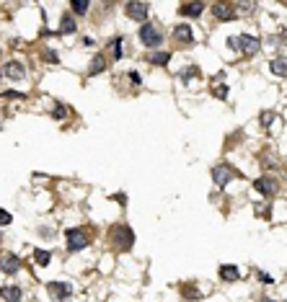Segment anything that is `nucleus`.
I'll return each mask as SVG.
<instances>
[{"label":"nucleus","mask_w":287,"mask_h":302,"mask_svg":"<svg viewBox=\"0 0 287 302\" xmlns=\"http://www.w3.org/2000/svg\"><path fill=\"white\" fill-rule=\"evenodd\" d=\"M109 240L116 251H130L134 245V233L130 225H114L111 233H109Z\"/></svg>","instance_id":"obj_1"},{"label":"nucleus","mask_w":287,"mask_h":302,"mask_svg":"<svg viewBox=\"0 0 287 302\" xmlns=\"http://www.w3.org/2000/svg\"><path fill=\"white\" fill-rule=\"evenodd\" d=\"M137 36H140L142 47H148V49H158L160 44H163V31H160L153 21L140 23V34Z\"/></svg>","instance_id":"obj_2"},{"label":"nucleus","mask_w":287,"mask_h":302,"mask_svg":"<svg viewBox=\"0 0 287 302\" xmlns=\"http://www.w3.org/2000/svg\"><path fill=\"white\" fill-rule=\"evenodd\" d=\"M65 240H67V251L70 253H78L88 245V233L83 227H67L65 230Z\"/></svg>","instance_id":"obj_3"},{"label":"nucleus","mask_w":287,"mask_h":302,"mask_svg":"<svg viewBox=\"0 0 287 302\" xmlns=\"http://www.w3.org/2000/svg\"><path fill=\"white\" fill-rule=\"evenodd\" d=\"M21 266H23V261L16 253H11V251L0 253V271H3V274H19Z\"/></svg>","instance_id":"obj_4"},{"label":"nucleus","mask_w":287,"mask_h":302,"mask_svg":"<svg viewBox=\"0 0 287 302\" xmlns=\"http://www.w3.org/2000/svg\"><path fill=\"white\" fill-rule=\"evenodd\" d=\"M238 49L243 54H259L262 52V39L254 34H241L238 36Z\"/></svg>","instance_id":"obj_5"},{"label":"nucleus","mask_w":287,"mask_h":302,"mask_svg":"<svg viewBox=\"0 0 287 302\" xmlns=\"http://www.w3.org/2000/svg\"><path fill=\"white\" fill-rule=\"evenodd\" d=\"M124 13H127L132 21L145 23L148 16H150V5L148 3H127V5H124Z\"/></svg>","instance_id":"obj_6"},{"label":"nucleus","mask_w":287,"mask_h":302,"mask_svg":"<svg viewBox=\"0 0 287 302\" xmlns=\"http://www.w3.org/2000/svg\"><path fill=\"white\" fill-rule=\"evenodd\" d=\"M47 292H49V297L65 302L70 295H73V284H70V281H49V284H47Z\"/></svg>","instance_id":"obj_7"},{"label":"nucleus","mask_w":287,"mask_h":302,"mask_svg":"<svg viewBox=\"0 0 287 302\" xmlns=\"http://www.w3.org/2000/svg\"><path fill=\"white\" fill-rule=\"evenodd\" d=\"M233 176H236V173H233L230 166H225V163H218V166L212 168V178H215V184H218L220 189H225L233 181Z\"/></svg>","instance_id":"obj_8"},{"label":"nucleus","mask_w":287,"mask_h":302,"mask_svg":"<svg viewBox=\"0 0 287 302\" xmlns=\"http://www.w3.org/2000/svg\"><path fill=\"white\" fill-rule=\"evenodd\" d=\"M254 189L259 191V194H264V196H274L280 186H277V181L272 176H262V178L254 181Z\"/></svg>","instance_id":"obj_9"},{"label":"nucleus","mask_w":287,"mask_h":302,"mask_svg":"<svg viewBox=\"0 0 287 302\" xmlns=\"http://www.w3.org/2000/svg\"><path fill=\"white\" fill-rule=\"evenodd\" d=\"M171 36H174L176 42H181V44H192L194 42V29H192L189 23H176Z\"/></svg>","instance_id":"obj_10"},{"label":"nucleus","mask_w":287,"mask_h":302,"mask_svg":"<svg viewBox=\"0 0 287 302\" xmlns=\"http://www.w3.org/2000/svg\"><path fill=\"white\" fill-rule=\"evenodd\" d=\"M0 297L5 302H21L23 300V287L19 284H3L0 287Z\"/></svg>","instance_id":"obj_11"},{"label":"nucleus","mask_w":287,"mask_h":302,"mask_svg":"<svg viewBox=\"0 0 287 302\" xmlns=\"http://www.w3.org/2000/svg\"><path fill=\"white\" fill-rule=\"evenodd\" d=\"M3 72H5V75L11 78V80H23V78H26V67H23V62H19V60L5 62Z\"/></svg>","instance_id":"obj_12"},{"label":"nucleus","mask_w":287,"mask_h":302,"mask_svg":"<svg viewBox=\"0 0 287 302\" xmlns=\"http://www.w3.org/2000/svg\"><path fill=\"white\" fill-rule=\"evenodd\" d=\"M212 16L218 18V21H233V8L225 5V3H215L212 5Z\"/></svg>","instance_id":"obj_13"},{"label":"nucleus","mask_w":287,"mask_h":302,"mask_svg":"<svg viewBox=\"0 0 287 302\" xmlns=\"http://www.w3.org/2000/svg\"><path fill=\"white\" fill-rule=\"evenodd\" d=\"M204 8H207V5H204V3H184L181 8H178V11H181V16H186V18H197V16H202L204 13Z\"/></svg>","instance_id":"obj_14"},{"label":"nucleus","mask_w":287,"mask_h":302,"mask_svg":"<svg viewBox=\"0 0 287 302\" xmlns=\"http://www.w3.org/2000/svg\"><path fill=\"white\" fill-rule=\"evenodd\" d=\"M220 279H222V281H238V279H241V271H238V266L222 263V266H220Z\"/></svg>","instance_id":"obj_15"},{"label":"nucleus","mask_w":287,"mask_h":302,"mask_svg":"<svg viewBox=\"0 0 287 302\" xmlns=\"http://www.w3.org/2000/svg\"><path fill=\"white\" fill-rule=\"evenodd\" d=\"M148 62H150V65H155V67H166L168 62H171V52H153L148 57Z\"/></svg>","instance_id":"obj_16"},{"label":"nucleus","mask_w":287,"mask_h":302,"mask_svg":"<svg viewBox=\"0 0 287 302\" xmlns=\"http://www.w3.org/2000/svg\"><path fill=\"white\" fill-rule=\"evenodd\" d=\"M269 70H272L277 78H285L287 67H285V57H282V54H277L274 60H269Z\"/></svg>","instance_id":"obj_17"},{"label":"nucleus","mask_w":287,"mask_h":302,"mask_svg":"<svg viewBox=\"0 0 287 302\" xmlns=\"http://www.w3.org/2000/svg\"><path fill=\"white\" fill-rule=\"evenodd\" d=\"M104 70H106V57L104 54H96L91 67H88V75H98V72H104Z\"/></svg>","instance_id":"obj_18"},{"label":"nucleus","mask_w":287,"mask_h":302,"mask_svg":"<svg viewBox=\"0 0 287 302\" xmlns=\"http://www.w3.org/2000/svg\"><path fill=\"white\" fill-rule=\"evenodd\" d=\"M88 8H91V3H88V0H70V11H73L75 16H86Z\"/></svg>","instance_id":"obj_19"},{"label":"nucleus","mask_w":287,"mask_h":302,"mask_svg":"<svg viewBox=\"0 0 287 302\" xmlns=\"http://www.w3.org/2000/svg\"><path fill=\"white\" fill-rule=\"evenodd\" d=\"M75 29H78L75 18H73V16H62V21H60V31H62V34H75Z\"/></svg>","instance_id":"obj_20"},{"label":"nucleus","mask_w":287,"mask_h":302,"mask_svg":"<svg viewBox=\"0 0 287 302\" xmlns=\"http://www.w3.org/2000/svg\"><path fill=\"white\" fill-rule=\"evenodd\" d=\"M34 261H37L39 266H47V263L52 261V253L44 251V248H37V251H34Z\"/></svg>","instance_id":"obj_21"},{"label":"nucleus","mask_w":287,"mask_h":302,"mask_svg":"<svg viewBox=\"0 0 287 302\" xmlns=\"http://www.w3.org/2000/svg\"><path fill=\"white\" fill-rule=\"evenodd\" d=\"M122 36H114V39H111V44H109V47H111V54H114V60H122Z\"/></svg>","instance_id":"obj_22"},{"label":"nucleus","mask_w":287,"mask_h":302,"mask_svg":"<svg viewBox=\"0 0 287 302\" xmlns=\"http://www.w3.org/2000/svg\"><path fill=\"white\" fill-rule=\"evenodd\" d=\"M42 57H44V62H49V65H57V62H60V57H57L55 49H44Z\"/></svg>","instance_id":"obj_23"},{"label":"nucleus","mask_w":287,"mask_h":302,"mask_svg":"<svg viewBox=\"0 0 287 302\" xmlns=\"http://www.w3.org/2000/svg\"><path fill=\"white\" fill-rule=\"evenodd\" d=\"M259 119H262V127H272L274 119H277V114H274V111H262V116H259Z\"/></svg>","instance_id":"obj_24"},{"label":"nucleus","mask_w":287,"mask_h":302,"mask_svg":"<svg viewBox=\"0 0 287 302\" xmlns=\"http://www.w3.org/2000/svg\"><path fill=\"white\" fill-rule=\"evenodd\" d=\"M52 116H55V119H65V116H67V106H65V104H55V111H52Z\"/></svg>","instance_id":"obj_25"},{"label":"nucleus","mask_w":287,"mask_h":302,"mask_svg":"<svg viewBox=\"0 0 287 302\" xmlns=\"http://www.w3.org/2000/svg\"><path fill=\"white\" fill-rule=\"evenodd\" d=\"M11 222H13V215L5 212V209H0V227H5V225H11Z\"/></svg>","instance_id":"obj_26"},{"label":"nucleus","mask_w":287,"mask_h":302,"mask_svg":"<svg viewBox=\"0 0 287 302\" xmlns=\"http://www.w3.org/2000/svg\"><path fill=\"white\" fill-rule=\"evenodd\" d=\"M181 295H184L186 300H199L202 292H199V289H181Z\"/></svg>","instance_id":"obj_27"},{"label":"nucleus","mask_w":287,"mask_h":302,"mask_svg":"<svg viewBox=\"0 0 287 302\" xmlns=\"http://www.w3.org/2000/svg\"><path fill=\"white\" fill-rule=\"evenodd\" d=\"M130 83H132V86H140V83H142V78H140V72H137V70H132V72H130Z\"/></svg>","instance_id":"obj_28"},{"label":"nucleus","mask_w":287,"mask_h":302,"mask_svg":"<svg viewBox=\"0 0 287 302\" xmlns=\"http://www.w3.org/2000/svg\"><path fill=\"white\" fill-rule=\"evenodd\" d=\"M194 75H197V67H186V70L181 72V78L186 80V83H189V78H194Z\"/></svg>","instance_id":"obj_29"},{"label":"nucleus","mask_w":287,"mask_h":302,"mask_svg":"<svg viewBox=\"0 0 287 302\" xmlns=\"http://www.w3.org/2000/svg\"><path fill=\"white\" fill-rule=\"evenodd\" d=\"M259 279H262V284H274V279L269 277V274H264V271H259Z\"/></svg>","instance_id":"obj_30"},{"label":"nucleus","mask_w":287,"mask_h":302,"mask_svg":"<svg viewBox=\"0 0 287 302\" xmlns=\"http://www.w3.org/2000/svg\"><path fill=\"white\" fill-rule=\"evenodd\" d=\"M228 47H230L233 52H241V49H238V36H230V39H228Z\"/></svg>","instance_id":"obj_31"},{"label":"nucleus","mask_w":287,"mask_h":302,"mask_svg":"<svg viewBox=\"0 0 287 302\" xmlns=\"http://www.w3.org/2000/svg\"><path fill=\"white\" fill-rule=\"evenodd\" d=\"M3 98H23V93H19V90H5Z\"/></svg>","instance_id":"obj_32"},{"label":"nucleus","mask_w":287,"mask_h":302,"mask_svg":"<svg viewBox=\"0 0 287 302\" xmlns=\"http://www.w3.org/2000/svg\"><path fill=\"white\" fill-rule=\"evenodd\" d=\"M215 96H218V98H225V96H228V88H225V86L215 88Z\"/></svg>","instance_id":"obj_33"},{"label":"nucleus","mask_w":287,"mask_h":302,"mask_svg":"<svg viewBox=\"0 0 287 302\" xmlns=\"http://www.w3.org/2000/svg\"><path fill=\"white\" fill-rule=\"evenodd\" d=\"M262 302H274V300H269V297H264V300H262Z\"/></svg>","instance_id":"obj_34"}]
</instances>
